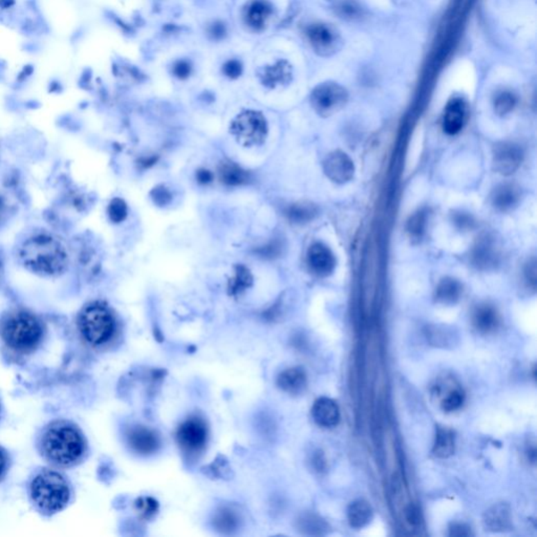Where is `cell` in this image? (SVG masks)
I'll list each match as a JSON object with an SVG mask.
<instances>
[{"label":"cell","mask_w":537,"mask_h":537,"mask_svg":"<svg viewBox=\"0 0 537 537\" xmlns=\"http://www.w3.org/2000/svg\"><path fill=\"white\" fill-rule=\"evenodd\" d=\"M450 221L455 229L462 232L473 231L477 228V221L471 213L463 210H453Z\"/></svg>","instance_id":"31"},{"label":"cell","mask_w":537,"mask_h":537,"mask_svg":"<svg viewBox=\"0 0 537 537\" xmlns=\"http://www.w3.org/2000/svg\"><path fill=\"white\" fill-rule=\"evenodd\" d=\"M470 262L480 271H491L502 262V251L495 237L483 234L470 250Z\"/></svg>","instance_id":"9"},{"label":"cell","mask_w":537,"mask_h":537,"mask_svg":"<svg viewBox=\"0 0 537 537\" xmlns=\"http://www.w3.org/2000/svg\"><path fill=\"white\" fill-rule=\"evenodd\" d=\"M109 215L111 221L115 223H121L127 217V206L125 201L121 199H115L111 201L109 207Z\"/></svg>","instance_id":"37"},{"label":"cell","mask_w":537,"mask_h":537,"mask_svg":"<svg viewBox=\"0 0 537 537\" xmlns=\"http://www.w3.org/2000/svg\"><path fill=\"white\" fill-rule=\"evenodd\" d=\"M152 199L158 206H165L172 201V195L170 191L164 186H158L152 191Z\"/></svg>","instance_id":"39"},{"label":"cell","mask_w":537,"mask_h":537,"mask_svg":"<svg viewBox=\"0 0 537 537\" xmlns=\"http://www.w3.org/2000/svg\"><path fill=\"white\" fill-rule=\"evenodd\" d=\"M197 180L199 184L207 185L209 184V183L212 182L213 174H211L209 170H199V172H197Z\"/></svg>","instance_id":"46"},{"label":"cell","mask_w":537,"mask_h":537,"mask_svg":"<svg viewBox=\"0 0 537 537\" xmlns=\"http://www.w3.org/2000/svg\"><path fill=\"white\" fill-rule=\"evenodd\" d=\"M373 518V509L365 500H356L347 508V520L353 528L365 527Z\"/></svg>","instance_id":"26"},{"label":"cell","mask_w":537,"mask_h":537,"mask_svg":"<svg viewBox=\"0 0 537 537\" xmlns=\"http://www.w3.org/2000/svg\"><path fill=\"white\" fill-rule=\"evenodd\" d=\"M525 158L522 146L516 142L500 141L492 147V166L496 174L509 176L520 170Z\"/></svg>","instance_id":"8"},{"label":"cell","mask_w":537,"mask_h":537,"mask_svg":"<svg viewBox=\"0 0 537 537\" xmlns=\"http://www.w3.org/2000/svg\"><path fill=\"white\" fill-rule=\"evenodd\" d=\"M19 257L26 268L42 275L62 273L69 260L64 246L50 234L28 237L20 247Z\"/></svg>","instance_id":"1"},{"label":"cell","mask_w":537,"mask_h":537,"mask_svg":"<svg viewBox=\"0 0 537 537\" xmlns=\"http://www.w3.org/2000/svg\"><path fill=\"white\" fill-rule=\"evenodd\" d=\"M223 71L226 76L231 79H237L241 76L242 72H243V67H242L239 61L230 60L224 65Z\"/></svg>","instance_id":"42"},{"label":"cell","mask_w":537,"mask_h":537,"mask_svg":"<svg viewBox=\"0 0 537 537\" xmlns=\"http://www.w3.org/2000/svg\"><path fill=\"white\" fill-rule=\"evenodd\" d=\"M6 469V457L1 451H0V475H3V471Z\"/></svg>","instance_id":"49"},{"label":"cell","mask_w":537,"mask_h":537,"mask_svg":"<svg viewBox=\"0 0 537 537\" xmlns=\"http://www.w3.org/2000/svg\"><path fill=\"white\" fill-rule=\"evenodd\" d=\"M128 444L140 455L156 453L160 447V438L156 431L144 426L131 427L127 433Z\"/></svg>","instance_id":"15"},{"label":"cell","mask_w":537,"mask_h":537,"mask_svg":"<svg viewBox=\"0 0 537 537\" xmlns=\"http://www.w3.org/2000/svg\"><path fill=\"white\" fill-rule=\"evenodd\" d=\"M522 197L520 187L516 183H502L492 190L490 201L500 212H509L518 206Z\"/></svg>","instance_id":"14"},{"label":"cell","mask_w":537,"mask_h":537,"mask_svg":"<svg viewBox=\"0 0 537 537\" xmlns=\"http://www.w3.org/2000/svg\"><path fill=\"white\" fill-rule=\"evenodd\" d=\"M483 525L486 530L491 532L510 530L512 516L509 506L505 502H498L486 510L483 516Z\"/></svg>","instance_id":"18"},{"label":"cell","mask_w":537,"mask_h":537,"mask_svg":"<svg viewBox=\"0 0 537 537\" xmlns=\"http://www.w3.org/2000/svg\"><path fill=\"white\" fill-rule=\"evenodd\" d=\"M471 322L479 333H493L500 327V313L491 304L482 302L473 309L471 313Z\"/></svg>","instance_id":"16"},{"label":"cell","mask_w":537,"mask_h":537,"mask_svg":"<svg viewBox=\"0 0 537 537\" xmlns=\"http://www.w3.org/2000/svg\"><path fill=\"white\" fill-rule=\"evenodd\" d=\"M429 211L426 208L419 209L412 213L406 221V231L412 244H420L426 235L429 223Z\"/></svg>","instance_id":"23"},{"label":"cell","mask_w":537,"mask_h":537,"mask_svg":"<svg viewBox=\"0 0 537 537\" xmlns=\"http://www.w3.org/2000/svg\"><path fill=\"white\" fill-rule=\"evenodd\" d=\"M313 464H314L315 467H316V469L318 470V471H322V470L325 469V464L327 463H325V457H323L322 453H317V455H315Z\"/></svg>","instance_id":"47"},{"label":"cell","mask_w":537,"mask_h":537,"mask_svg":"<svg viewBox=\"0 0 537 537\" xmlns=\"http://www.w3.org/2000/svg\"><path fill=\"white\" fill-rule=\"evenodd\" d=\"M219 180L227 186H242L252 181L251 172L233 162H221L219 166Z\"/></svg>","instance_id":"22"},{"label":"cell","mask_w":537,"mask_h":537,"mask_svg":"<svg viewBox=\"0 0 537 537\" xmlns=\"http://www.w3.org/2000/svg\"><path fill=\"white\" fill-rule=\"evenodd\" d=\"M231 132L244 145H258L266 140L268 125L262 113L246 111L232 122Z\"/></svg>","instance_id":"6"},{"label":"cell","mask_w":537,"mask_h":537,"mask_svg":"<svg viewBox=\"0 0 537 537\" xmlns=\"http://www.w3.org/2000/svg\"><path fill=\"white\" fill-rule=\"evenodd\" d=\"M307 36L317 51L331 50L336 42L333 30L325 24H312L309 26Z\"/></svg>","instance_id":"24"},{"label":"cell","mask_w":537,"mask_h":537,"mask_svg":"<svg viewBox=\"0 0 537 537\" xmlns=\"http://www.w3.org/2000/svg\"><path fill=\"white\" fill-rule=\"evenodd\" d=\"M323 172L331 182L339 185L347 184L355 176V164L347 152L340 149L334 150L323 161Z\"/></svg>","instance_id":"11"},{"label":"cell","mask_w":537,"mask_h":537,"mask_svg":"<svg viewBox=\"0 0 537 537\" xmlns=\"http://www.w3.org/2000/svg\"><path fill=\"white\" fill-rule=\"evenodd\" d=\"M338 11L341 15L345 16V17L353 18L359 15L360 8L352 1H343L339 5Z\"/></svg>","instance_id":"43"},{"label":"cell","mask_w":537,"mask_h":537,"mask_svg":"<svg viewBox=\"0 0 537 537\" xmlns=\"http://www.w3.org/2000/svg\"><path fill=\"white\" fill-rule=\"evenodd\" d=\"M406 520H408V524L412 527H419L422 522V513H421L420 508L414 504H410L406 507Z\"/></svg>","instance_id":"40"},{"label":"cell","mask_w":537,"mask_h":537,"mask_svg":"<svg viewBox=\"0 0 537 537\" xmlns=\"http://www.w3.org/2000/svg\"><path fill=\"white\" fill-rule=\"evenodd\" d=\"M0 274H1V262H0Z\"/></svg>","instance_id":"51"},{"label":"cell","mask_w":537,"mask_h":537,"mask_svg":"<svg viewBox=\"0 0 537 537\" xmlns=\"http://www.w3.org/2000/svg\"><path fill=\"white\" fill-rule=\"evenodd\" d=\"M271 5L266 0H253L246 11L247 24L254 30H262L266 26L268 16L271 15Z\"/></svg>","instance_id":"25"},{"label":"cell","mask_w":537,"mask_h":537,"mask_svg":"<svg viewBox=\"0 0 537 537\" xmlns=\"http://www.w3.org/2000/svg\"><path fill=\"white\" fill-rule=\"evenodd\" d=\"M308 384V377L304 368L295 367L286 368L280 374L277 378V385L284 392L291 394H298L306 390Z\"/></svg>","instance_id":"20"},{"label":"cell","mask_w":537,"mask_h":537,"mask_svg":"<svg viewBox=\"0 0 537 537\" xmlns=\"http://www.w3.org/2000/svg\"><path fill=\"white\" fill-rule=\"evenodd\" d=\"M516 99L511 93L504 91L496 95L494 100V109L498 116H506L513 111Z\"/></svg>","instance_id":"35"},{"label":"cell","mask_w":537,"mask_h":537,"mask_svg":"<svg viewBox=\"0 0 537 537\" xmlns=\"http://www.w3.org/2000/svg\"><path fill=\"white\" fill-rule=\"evenodd\" d=\"M137 508L141 516L148 518L156 513L158 505L154 498H141L137 502Z\"/></svg>","instance_id":"38"},{"label":"cell","mask_w":537,"mask_h":537,"mask_svg":"<svg viewBox=\"0 0 537 537\" xmlns=\"http://www.w3.org/2000/svg\"><path fill=\"white\" fill-rule=\"evenodd\" d=\"M464 401H465V394L463 390L455 388L447 392L446 396L441 402V408L446 412H455L463 406Z\"/></svg>","instance_id":"33"},{"label":"cell","mask_w":537,"mask_h":537,"mask_svg":"<svg viewBox=\"0 0 537 537\" xmlns=\"http://www.w3.org/2000/svg\"><path fill=\"white\" fill-rule=\"evenodd\" d=\"M312 416L315 422L321 427H334L340 420V412L335 401L329 398L317 399L312 408Z\"/></svg>","instance_id":"19"},{"label":"cell","mask_w":537,"mask_h":537,"mask_svg":"<svg viewBox=\"0 0 537 537\" xmlns=\"http://www.w3.org/2000/svg\"><path fill=\"white\" fill-rule=\"evenodd\" d=\"M239 513L230 507H223L217 510L213 518V525L217 530L223 533H232L239 526Z\"/></svg>","instance_id":"28"},{"label":"cell","mask_w":537,"mask_h":537,"mask_svg":"<svg viewBox=\"0 0 537 537\" xmlns=\"http://www.w3.org/2000/svg\"><path fill=\"white\" fill-rule=\"evenodd\" d=\"M6 215V204L3 199L0 197V224L3 221Z\"/></svg>","instance_id":"48"},{"label":"cell","mask_w":537,"mask_h":537,"mask_svg":"<svg viewBox=\"0 0 537 537\" xmlns=\"http://www.w3.org/2000/svg\"><path fill=\"white\" fill-rule=\"evenodd\" d=\"M464 286L457 278L445 276L441 278L433 292L435 302L443 306L457 304L463 296Z\"/></svg>","instance_id":"17"},{"label":"cell","mask_w":537,"mask_h":537,"mask_svg":"<svg viewBox=\"0 0 537 537\" xmlns=\"http://www.w3.org/2000/svg\"><path fill=\"white\" fill-rule=\"evenodd\" d=\"M252 282H253V277L249 270L245 266L239 264L235 268V274L229 282L230 295L237 296L241 294L251 286Z\"/></svg>","instance_id":"29"},{"label":"cell","mask_w":537,"mask_h":537,"mask_svg":"<svg viewBox=\"0 0 537 537\" xmlns=\"http://www.w3.org/2000/svg\"><path fill=\"white\" fill-rule=\"evenodd\" d=\"M156 158H144V160L142 161L141 165L144 167H149L152 166V165H154V163H156Z\"/></svg>","instance_id":"50"},{"label":"cell","mask_w":537,"mask_h":537,"mask_svg":"<svg viewBox=\"0 0 537 537\" xmlns=\"http://www.w3.org/2000/svg\"><path fill=\"white\" fill-rule=\"evenodd\" d=\"M284 239L280 237H276V239H271L268 243L264 244V246L256 248L254 250V254L257 255L258 257L264 258V260H276V258L280 257L284 253Z\"/></svg>","instance_id":"30"},{"label":"cell","mask_w":537,"mask_h":537,"mask_svg":"<svg viewBox=\"0 0 537 537\" xmlns=\"http://www.w3.org/2000/svg\"><path fill=\"white\" fill-rule=\"evenodd\" d=\"M79 327L91 345L107 343L115 331V319L111 311L101 304H91L81 312Z\"/></svg>","instance_id":"5"},{"label":"cell","mask_w":537,"mask_h":537,"mask_svg":"<svg viewBox=\"0 0 537 537\" xmlns=\"http://www.w3.org/2000/svg\"><path fill=\"white\" fill-rule=\"evenodd\" d=\"M311 271L318 277H327L335 271L336 257L331 250L320 242L312 244L307 253Z\"/></svg>","instance_id":"12"},{"label":"cell","mask_w":537,"mask_h":537,"mask_svg":"<svg viewBox=\"0 0 537 537\" xmlns=\"http://www.w3.org/2000/svg\"><path fill=\"white\" fill-rule=\"evenodd\" d=\"M448 530L449 536L468 537L473 535L471 527L468 526L465 522H451Z\"/></svg>","instance_id":"41"},{"label":"cell","mask_w":537,"mask_h":537,"mask_svg":"<svg viewBox=\"0 0 537 537\" xmlns=\"http://www.w3.org/2000/svg\"><path fill=\"white\" fill-rule=\"evenodd\" d=\"M299 522H300L301 530L306 531L308 534H325L327 530V522L314 514H307L302 516Z\"/></svg>","instance_id":"32"},{"label":"cell","mask_w":537,"mask_h":537,"mask_svg":"<svg viewBox=\"0 0 537 537\" xmlns=\"http://www.w3.org/2000/svg\"><path fill=\"white\" fill-rule=\"evenodd\" d=\"M347 101V93L336 83H325L313 91L311 103L318 115L329 117L340 111Z\"/></svg>","instance_id":"7"},{"label":"cell","mask_w":537,"mask_h":537,"mask_svg":"<svg viewBox=\"0 0 537 537\" xmlns=\"http://www.w3.org/2000/svg\"><path fill=\"white\" fill-rule=\"evenodd\" d=\"M455 453V433L447 427H438L433 453L439 459H447Z\"/></svg>","instance_id":"27"},{"label":"cell","mask_w":537,"mask_h":537,"mask_svg":"<svg viewBox=\"0 0 537 537\" xmlns=\"http://www.w3.org/2000/svg\"><path fill=\"white\" fill-rule=\"evenodd\" d=\"M44 448L51 461L66 466L80 459L84 443L76 429L67 425H57L46 433Z\"/></svg>","instance_id":"2"},{"label":"cell","mask_w":537,"mask_h":537,"mask_svg":"<svg viewBox=\"0 0 537 537\" xmlns=\"http://www.w3.org/2000/svg\"><path fill=\"white\" fill-rule=\"evenodd\" d=\"M174 74L178 77L179 79H186L190 76L191 74V65L190 63L187 61L182 60L176 63L174 67Z\"/></svg>","instance_id":"44"},{"label":"cell","mask_w":537,"mask_h":537,"mask_svg":"<svg viewBox=\"0 0 537 537\" xmlns=\"http://www.w3.org/2000/svg\"><path fill=\"white\" fill-rule=\"evenodd\" d=\"M208 439L206 423L199 417H190L179 426L176 440L183 450L197 453L204 449Z\"/></svg>","instance_id":"10"},{"label":"cell","mask_w":537,"mask_h":537,"mask_svg":"<svg viewBox=\"0 0 537 537\" xmlns=\"http://www.w3.org/2000/svg\"><path fill=\"white\" fill-rule=\"evenodd\" d=\"M30 494L40 510L54 513L66 506L71 492L62 475L54 471H44L33 481Z\"/></svg>","instance_id":"3"},{"label":"cell","mask_w":537,"mask_h":537,"mask_svg":"<svg viewBox=\"0 0 537 537\" xmlns=\"http://www.w3.org/2000/svg\"><path fill=\"white\" fill-rule=\"evenodd\" d=\"M318 215V207L312 201H296L284 209V217L294 225H306L314 221Z\"/></svg>","instance_id":"21"},{"label":"cell","mask_w":537,"mask_h":537,"mask_svg":"<svg viewBox=\"0 0 537 537\" xmlns=\"http://www.w3.org/2000/svg\"><path fill=\"white\" fill-rule=\"evenodd\" d=\"M288 76L289 67L284 62H278L274 66L266 69L264 77L266 84L275 85L286 80Z\"/></svg>","instance_id":"34"},{"label":"cell","mask_w":537,"mask_h":537,"mask_svg":"<svg viewBox=\"0 0 537 537\" xmlns=\"http://www.w3.org/2000/svg\"><path fill=\"white\" fill-rule=\"evenodd\" d=\"M226 33H227L226 26H224L221 22H215V24L209 28V34H210V36L213 39H221V38L225 37Z\"/></svg>","instance_id":"45"},{"label":"cell","mask_w":537,"mask_h":537,"mask_svg":"<svg viewBox=\"0 0 537 537\" xmlns=\"http://www.w3.org/2000/svg\"><path fill=\"white\" fill-rule=\"evenodd\" d=\"M467 103L462 98H453L447 103L443 113V131L448 136L459 134L467 122Z\"/></svg>","instance_id":"13"},{"label":"cell","mask_w":537,"mask_h":537,"mask_svg":"<svg viewBox=\"0 0 537 537\" xmlns=\"http://www.w3.org/2000/svg\"><path fill=\"white\" fill-rule=\"evenodd\" d=\"M536 260L535 257L530 258L527 260L525 264L524 270H522V278H524V284L528 290H532L535 292L536 290Z\"/></svg>","instance_id":"36"},{"label":"cell","mask_w":537,"mask_h":537,"mask_svg":"<svg viewBox=\"0 0 537 537\" xmlns=\"http://www.w3.org/2000/svg\"><path fill=\"white\" fill-rule=\"evenodd\" d=\"M42 336L39 320L28 312L11 315L3 325V337L16 351H28L38 345Z\"/></svg>","instance_id":"4"}]
</instances>
